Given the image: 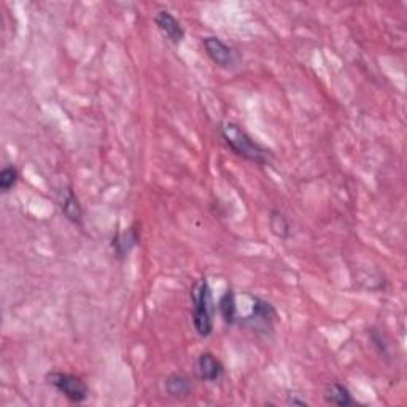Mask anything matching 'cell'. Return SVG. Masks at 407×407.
<instances>
[{
	"instance_id": "1",
	"label": "cell",
	"mask_w": 407,
	"mask_h": 407,
	"mask_svg": "<svg viewBox=\"0 0 407 407\" xmlns=\"http://www.w3.org/2000/svg\"><path fill=\"white\" fill-rule=\"evenodd\" d=\"M219 132H221V137L223 141L226 142V145L231 148L237 156L260 165L269 163V150L256 142L255 138L251 137L247 131H244L239 125H235V123L231 121L223 123L221 127H219Z\"/></svg>"
},
{
	"instance_id": "2",
	"label": "cell",
	"mask_w": 407,
	"mask_h": 407,
	"mask_svg": "<svg viewBox=\"0 0 407 407\" xmlns=\"http://www.w3.org/2000/svg\"><path fill=\"white\" fill-rule=\"evenodd\" d=\"M192 298V325L196 333L201 337H208L213 333V323H215V302L212 298V290L207 278L195 287L191 293Z\"/></svg>"
},
{
	"instance_id": "3",
	"label": "cell",
	"mask_w": 407,
	"mask_h": 407,
	"mask_svg": "<svg viewBox=\"0 0 407 407\" xmlns=\"http://www.w3.org/2000/svg\"><path fill=\"white\" fill-rule=\"evenodd\" d=\"M46 382L72 403H83L89 396V388L84 383V380L78 376H73V374L57 371L50 372L46 376Z\"/></svg>"
},
{
	"instance_id": "4",
	"label": "cell",
	"mask_w": 407,
	"mask_h": 407,
	"mask_svg": "<svg viewBox=\"0 0 407 407\" xmlns=\"http://www.w3.org/2000/svg\"><path fill=\"white\" fill-rule=\"evenodd\" d=\"M253 305H251V314L242 318V325L250 326L255 331H269L274 329V321L277 320V310L271 302L264 301L260 296H253Z\"/></svg>"
},
{
	"instance_id": "5",
	"label": "cell",
	"mask_w": 407,
	"mask_h": 407,
	"mask_svg": "<svg viewBox=\"0 0 407 407\" xmlns=\"http://www.w3.org/2000/svg\"><path fill=\"white\" fill-rule=\"evenodd\" d=\"M154 24L158 26V29L163 32V35L168 39L170 44L179 45L185 39V29L183 26L175 16L168 12V10H159V12L154 15Z\"/></svg>"
},
{
	"instance_id": "6",
	"label": "cell",
	"mask_w": 407,
	"mask_h": 407,
	"mask_svg": "<svg viewBox=\"0 0 407 407\" xmlns=\"http://www.w3.org/2000/svg\"><path fill=\"white\" fill-rule=\"evenodd\" d=\"M224 374L223 363L210 352H204L196 361V376L202 382H218Z\"/></svg>"
},
{
	"instance_id": "7",
	"label": "cell",
	"mask_w": 407,
	"mask_h": 407,
	"mask_svg": "<svg viewBox=\"0 0 407 407\" xmlns=\"http://www.w3.org/2000/svg\"><path fill=\"white\" fill-rule=\"evenodd\" d=\"M208 57L219 67H229L233 64V50L218 37L208 35L202 40Z\"/></svg>"
},
{
	"instance_id": "8",
	"label": "cell",
	"mask_w": 407,
	"mask_h": 407,
	"mask_svg": "<svg viewBox=\"0 0 407 407\" xmlns=\"http://www.w3.org/2000/svg\"><path fill=\"white\" fill-rule=\"evenodd\" d=\"M141 242V234L136 226H131L125 233H118L114 240H111V247H114L115 255L118 258H125L132 251L134 247H137Z\"/></svg>"
},
{
	"instance_id": "9",
	"label": "cell",
	"mask_w": 407,
	"mask_h": 407,
	"mask_svg": "<svg viewBox=\"0 0 407 407\" xmlns=\"http://www.w3.org/2000/svg\"><path fill=\"white\" fill-rule=\"evenodd\" d=\"M61 210L69 221H72L75 224H82L83 221V208L80 206V201L77 195H75L73 190L69 186L66 191L62 192V199H61Z\"/></svg>"
},
{
	"instance_id": "10",
	"label": "cell",
	"mask_w": 407,
	"mask_h": 407,
	"mask_svg": "<svg viewBox=\"0 0 407 407\" xmlns=\"http://www.w3.org/2000/svg\"><path fill=\"white\" fill-rule=\"evenodd\" d=\"M325 401L331 406H353L356 404V401L353 399V396L350 393V390L345 387V385L333 382L329 383L328 387L325 390Z\"/></svg>"
},
{
	"instance_id": "11",
	"label": "cell",
	"mask_w": 407,
	"mask_h": 407,
	"mask_svg": "<svg viewBox=\"0 0 407 407\" xmlns=\"http://www.w3.org/2000/svg\"><path fill=\"white\" fill-rule=\"evenodd\" d=\"M191 388V380L183 376V374H172V376H169L168 380H165V392H168L169 396H172V398L177 399L190 396Z\"/></svg>"
},
{
	"instance_id": "12",
	"label": "cell",
	"mask_w": 407,
	"mask_h": 407,
	"mask_svg": "<svg viewBox=\"0 0 407 407\" xmlns=\"http://www.w3.org/2000/svg\"><path fill=\"white\" fill-rule=\"evenodd\" d=\"M218 310L221 314L224 323L234 325L237 321V304H235V294L233 290H226L218 302Z\"/></svg>"
},
{
	"instance_id": "13",
	"label": "cell",
	"mask_w": 407,
	"mask_h": 407,
	"mask_svg": "<svg viewBox=\"0 0 407 407\" xmlns=\"http://www.w3.org/2000/svg\"><path fill=\"white\" fill-rule=\"evenodd\" d=\"M269 226H271V231L274 233L277 237H280V239L290 237V223H288L287 217L278 210L271 212Z\"/></svg>"
},
{
	"instance_id": "14",
	"label": "cell",
	"mask_w": 407,
	"mask_h": 407,
	"mask_svg": "<svg viewBox=\"0 0 407 407\" xmlns=\"http://www.w3.org/2000/svg\"><path fill=\"white\" fill-rule=\"evenodd\" d=\"M19 180V172L15 165H7V168L2 169L0 172V190L2 192H8L12 188H15V185L18 183Z\"/></svg>"
},
{
	"instance_id": "15",
	"label": "cell",
	"mask_w": 407,
	"mask_h": 407,
	"mask_svg": "<svg viewBox=\"0 0 407 407\" xmlns=\"http://www.w3.org/2000/svg\"><path fill=\"white\" fill-rule=\"evenodd\" d=\"M288 403L294 404V406H307V401L305 399H299L298 395H290V398H288Z\"/></svg>"
}]
</instances>
